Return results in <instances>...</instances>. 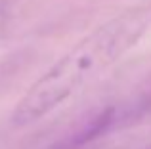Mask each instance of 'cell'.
Here are the masks:
<instances>
[{"mask_svg":"<svg viewBox=\"0 0 151 149\" xmlns=\"http://www.w3.org/2000/svg\"><path fill=\"white\" fill-rule=\"evenodd\" d=\"M145 109H147L145 101H138V103H132V105H119V107L101 109L100 113L90 117L84 124H81L75 132H71L67 138H63L59 143H55L52 149H84L88 143H92L94 140H98L105 132L113 130L121 122H126V120L134 119L136 115L144 113Z\"/></svg>","mask_w":151,"mask_h":149,"instance_id":"2","label":"cell"},{"mask_svg":"<svg viewBox=\"0 0 151 149\" xmlns=\"http://www.w3.org/2000/svg\"><path fill=\"white\" fill-rule=\"evenodd\" d=\"M149 29L151 2L128 8L94 29L27 90L12 113V122L27 126L46 117L82 86L105 73Z\"/></svg>","mask_w":151,"mask_h":149,"instance_id":"1","label":"cell"}]
</instances>
